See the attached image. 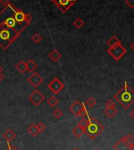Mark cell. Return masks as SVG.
<instances>
[{"instance_id": "cell-9", "label": "cell", "mask_w": 134, "mask_h": 150, "mask_svg": "<svg viewBox=\"0 0 134 150\" xmlns=\"http://www.w3.org/2000/svg\"><path fill=\"white\" fill-rule=\"evenodd\" d=\"M28 82L33 86L34 88H37L39 85L42 84L43 82V78L39 75L38 72H32V75L28 78Z\"/></svg>"}, {"instance_id": "cell-30", "label": "cell", "mask_w": 134, "mask_h": 150, "mask_svg": "<svg viewBox=\"0 0 134 150\" xmlns=\"http://www.w3.org/2000/svg\"><path fill=\"white\" fill-rule=\"evenodd\" d=\"M7 145H8V148H7V150H19L18 149H17L13 144L10 143V142H7Z\"/></svg>"}, {"instance_id": "cell-17", "label": "cell", "mask_w": 134, "mask_h": 150, "mask_svg": "<svg viewBox=\"0 0 134 150\" xmlns=\"http://www.w3.org/2000/svg\"><path fill=\"white\" fill-rule=\"evenodd\" d=\"M121 139L124 141L125 143L127 144L129 146L133 149L134 148V137L132 135V134H127L126 136L121 137Z\"/></svg>"}, {"instance_id": "cell-2", "label": "cell", "mask_w": 134, "mask_h": 150, "mask_svg": "<svg viewBox=\"0 0 134 150\" xmlns=\"http://www.w3.org/2000/svg\"><path fill=\"white\" fill-rule=\"evenodd\" d=\"M114 98L123 108L128 109L134 103V91L125 82L124 87L115 94Z\"/></svg>"}, {"instance_id": "cell-29", "label": "cell", "mask_w": 134, "mask_h": 150, "mask_svg": "<svg viewBox=\"0 0 134 150\" xmlns=\"http://www.w3.org/2000/svg\"><path fill=\"white\" fill-rule=\"evenodd\" d=\"M125 4L127 5L128 7L131 8V9H133L134 8V0H125Z\"/></svg>"}, {"instance_id": "cell-31", "label": "cell", "mask_w": 134, "mask_h": 150, "mask_svg": "<svg viewBox=\"0 0 134 150\" xmlns=\"http://www.w3.org/2000/svg\"><path fill=\"white\" fill-rule=\"evenodd\" d=\"M10 0H0V3L2 4L3 7H6L8 4L10 3Z\"/></svg>"}, {"instance_id": "cell-32", "label": "cell", "mask_w": 134, "mask_h": 150, "mask_svg": "<svg viewBox=\"0 0 134 150\" xmlns=\"http://www.w3.org/2000/svg\"><path fill=\"white\" fill-rule=\"evenodd\" d=\"M4 77H5V75H4L1 72V73H0V83L2 82V80H3V79Z\"/></svg>"}, {"instance_id": "cell-37", "label": "cell", "mask_w": 134, "mask_h": 150, "mask_svg": "<svg viewBox=\"0 0 134 150\" xmlns=\"http://www.w3.org/2000/svg\"><path fill=\"white\" fill-rule=\"evenodd\" d=\"M93 150H99V149H94Z\"/></svg>"}, {"instance_id": "cell-35", "label": "cell", "mask_w": 134, "mask_h": 150, "mask_svg": "<svg viewBox=\"0 0 134 150\" xmlns=\"http://www.w3.org/2000/svg\"><path fill=\"white\" fill-rule=\"evenodd\" d=\"M3 67H2V66L0 65V73L3 72Z\"/></svg>"}, {"instance_id": "cell-33", "label": "cell", "mask_w": 134, "mask_h": 150, "mask_svg": "<svg viewBox=\"0 0 134 150\" xmlns=\"http://www.w3.org/2000/svg\"><path fill=\"white\" fill-rule=\"evenodd\" d=\"M130 116L134 120V109L130 112Z\"/></svg>"}, {"instance_id": "cell-16", "label": "cell", "mask_w": 134, "mask_h": 150, "mask_svg": "<svg viewBox=\"0 0 134 150\" xmlns=\"http://www.w3.org/2000/svg\"><path fill=\"white\" fill-rule=\"evenodd\" d=\"M27 132L32 136V137H36L37 134H39V131H38V129H37V126H36V124H33L30 125L29 127H28L27 129Z\"/></svg>"}, {"instance_id": "cell-13", "label": "cell", "mask_w": 134, "mask_h": 150, "mask_svg": "<svg viewBox=\"0 0 134 150\" xmlns=\"http://www.w3.org/2000/svg\"><path fill=\"white\" fill-rule=\"evenodd\" d=\"M72 133L76 137L80 138V137H81L85 134V129L82 128L81 127H80L79 125H77V126H75V127L73 128Z\"/></svg>"}, {"instance_id": "cell-24", "label": "cell", "mask_w": 134, "mask_h": 150, "mask_svg": "<svg viewBox=\"0 0 134 150\" xmlns=\"http://www.w3.org/2000/svg\"><path fill=\"white\" fill-rule=\"evenodd\" d=\"M42 36H40L39 33H35V34L32 36V38H31V40H32L34 43H36V44H39V42L42 41Z\"/></svg>"}, {"instance_id": "cell-36", "label": "cell", "mask_w": 134, "mask_h": 150, "mask_svg": "<svg viewBox=\"0 0 134 150\" xmlns=\"http://www.w3.org/2000/svg\"><path fill=\"white\" fill-rule=\"evenodd\" d=\"M73 150H79V149H73Z\"/></svg>"}, {"instance_id": "cell-3", "label": "cell", "mask_w": 134, "mask_h": 150, "mask_svg": "<svg viewBox=\"0 0 134 150\" xmlns=\"http://www.w3.org/2000/svg\"><path fill=\"white\" fill-rule=\"evenodd\" d=\"M21 33L16 29L0 28V47L6 50L16 41Z\"/></svg>"}, {"instance_id": "cell-7", "label": "cell", "mask_w": 134, "mask_h": 150, "mask_svg": "<svg viewBox=\"0 0 134 150\" xmlns=\"http://www.w3.org/2000/svg\"><path fill=\"white\" fill-rule=\"evenodd\" d=\"M45 98H46L45 95L43 94L42 92L37 89H36L33 93H31L29 96V100L35 107H38L42 104L45 101Z\"/></svg>"}, {"instance_id": "cell-15", "label": "cell", "mask_w": 134, "mask_h": 150, "mask_svg": "<svg viewBox=\"0 0 134 150\" xmlns=\"http://www.w3.org/2000/svg\"><path fill=\"white\" fill-rule=\"evenodd\" d=\"M15 68H16L17 70L20 73L24 74V73H25V72H26V71H27L26 62L25 61H23V60L20 61L16 65Z\"/></svg>"}, {"instance_id": "cell-34", "label": "cell", "mask_w": 134, "mask_h": 150, "mask_svg": "<svg viewBox=\"0 0 134 150\" xmlns=\"http://www.w3.org/2000/svg\"><path fill=\"white\" fill-rule=\"evenodd\" d=\"M130 48L132 50H133V52H134V42H133V43H132V44H131V45H130Z\"/></svg>"}, {"instance_id": "cell-10", "label": "cell", "mask_w": 134, "mask_h": 150, "mask_svg": "<svg viewBox=\"0 0 134 150\" xmlns=\"http://www.w3.org/2000/svg\"><path fill=\"white\" fill-rule=\"evenodd\" d=\"M85 103H82L79 100H76L73 103L69 108V111L74 115L77 117H79V114L82 110L83 107L85 106Z\"/></svg>"}, {"instance_id": "cell-21", "label": "cell", "mask_w": 134, "mask_h": 150, "mask_svg": "<svg viewBox=\"0 0 134 150\" xmlns=\"http://www.w3.org/2000/svg\"><path fill=\"white\" fill-rule=\"evenodd\" d=\"M47 104H49L51 107H55V106H56L57 104H59V101L58 100V98H56V97H55L54 95H52V96H51V97L47 99Z\"/></svg>"}, {"instance_id": "cell-38", "label": "cell", "mask_w": 134, "mask_h": 150, "mask_svg": "<svg viewBox=\"0 0 134 150\" xmlns=\"http://www.w3.org/2000/svg\"><path fill=\"white\" fill-rule=\"evenodd\" d=\"M132 150H134V149H132Z\"/></svg>"}, {"instance_id": "cell-14", "label": "cell", "mask_w": 134, "mask_h": 150, "mask_svg": "<svg viewBox=\"0 0 134 150\" xmlns=\"http://www.w3.org/2000/svg\"><path fill=\"white\" fill-rule=\"evenodd\" d=\"M48 56L51 61H53L54 62H57L62 57V54L59 52L58 50H53Z\"/></svg>"}, {"instance_id": "cell-27", "label": "cell", "mask_w": 134, "mask_h": 150, "mask_svg": "<svg viewBox=\"0 0 134 150\" xmlns=\"http://www.w3.org/2000/svg\"><path fill=\"white\" fill-rule=\"evenodd\" d=\"M36 126H37V129H38L39 133H42V132H43L46 130V126L42 122H39L38 124H36Z\"/></svg>"}, {"instance_id": "cell-22", "label": "cell", "mask_w": 134, "mask_h": 150, "mask_svg": "<svg viewBox=\"0 0 134 150\" xmlns=\"http://www.w3.org/2000/svg\"><path fill=\"white\" fill-rule=\"evenodd\" d=\"M73 25H74V27L75 28H78V29H80V28H81L82 27L85 25V22H84V20L81 19V18H80V17H77V19L73 21Z\"/></svg>"}, {"instance_id": "cell-19", "label": "cell", "mask_w": 134, "mask_h": 150, "mask_svg": "<svg viewBox=\"0 0 134 150\" xmlns=\"http://www.w3.org/2000/svg\"><path fill=\"white\" fill-rule=\"evenodd\" d=\"M119 42H120V40L117 38V36H111V38L108 39L107 43V45L109 46V47H112V46H115L116 44H118V43H119Z\"/></svg>"}, {"instance_id": "cell-1", "label": "cell", "mask_w": 134, "mask_h": 150, "mask_svg": "<svg viewBox=\"0 0 134 150\" xmlns=\"http://www.w3.org/2000/svg\"><path fill=\"white\" fill-rule=\"evenodd\" d=\"M16 8L13 4L10 3L0 11V28L16 29L21 33L29 25L20 24L17 22L14 18V12Z\"/></svg>"}, {"instance_id": "cell-23", "label": "cell", "mask_w": 134, "mask_h": 150, "mask_svg": "<svg viewBox=\"0 0 134 150\" xmlns=\"http://www.w3.org/2000/svg\"><path fill=\"white\" fill-rule=\"evenodd\" d=\"M88 107L89 108H92L94 106H95V104H96V101H95V99L94 98H92V97H90V98H88L86 101H85V103Z\"/></svg>"}, {"instance_id": "cell-5", "label": "cell", "mask_w": 134, "mask_h": 150, "mask_svg": "<svg viewBox=\"0 0 134 150\" xmlns=\"http://www.w3.org/2000/svg\"><path fill=\"white\" fill-rule=\"evenodd\" d=\"M126 52L127 50L121 45V42H119L112 47H109V49L107 50L108 54L115 59V61H119L126 54Z\"/></svg>"}, {"instance_id": "cell-18", "label": "cell", "mask_w": 134, "mask_h": 150, "mask_svg": "<svg viewBox=\"0 0 134 150\" xmlns=\"http://www.w3.org/2000/svg\"><path fill=\"white\" fill-rule=\"evenodd\" d=\"M26 68L28 72H33L34 70L37 68V63L34 60L30 59L26 62Z\"/></svg>"}, {"instance_id": "cell-8", "label": "cell", "mask_w": 134, "mask_h": 150, "mask_svg": "<svg viewBox=\"0 0 134 150\" xmlns=\"http://www.w3.org/2000/svg\"><path fill=\"white\" fill-rule=\"evenodd\" d=\"M47 87L54 94H59L65 88V85L62 83V82L59 78L55 77L47 84Z\"/></svg>"}, {"instance_id": "cell-4", "label": "cell", "mask_w": 134, "mask_h": 150, "mask_svg": "<svg viewBox=\"0 0 134 150\" xmlns=\"http://www.w3.org/2000/svg\"><path fill=\"white\" fill-rule=\"evenodd\" d=\"M104 126L99 122L95 117L89 116L87 127L85 129V134L88 135L92 140H94L104 131Z\"/></svg>"}, {"instance_id": "cell-25", "label": "cell", "mask_w": 134, "mask_h": 150, "mask_svg": "<svg viewBox=\"0 0 134 150\" xmlns=\"http://www.w3.org/2000/svg\"><path fill=\"white\" fill-rule=\"evenodd\" d=\"M52 115L56 119H59V118H61L63 116V112H62V111L60 108H57L52 112Z\"/></svg>"}, {"instance_id": "cell-28", "label": "cell", "mask_w": 134, "mask_h": 150, "mask_svg": "<svg viewBox=\"0 0 134 150\" xmlns=\"http://www.w3.org/2000/svg\"><path fill=\"white\" fill-rule=\"evenodd\" d=\"M116 104L115 103V101H112V100H108L106 104H105V108H115Z\"/></svg>"}, {"instance_id": "cell-6", "label": "cell", "mask_w": 134, "mask_h": 150, "mask_svg": "<svg viewBox=\"0 0 134 150\" xmlns=\"http://www.w3.org/2000/svg\"><path fill=\"white\" fill-rule=\"evenodd\" d=\"M77 2V0H51V3L63 13H66Z\"/></svg>"}, {"instance_id": "cell-26", "label": "cell", "mask_w": 134, "mask_h": 150, "mask_svg": "<svg viewBox=\"0 0 134 150\" xmlns=\"http://www.w3.org/2000/svg\"><path fill=\"white\" fill-rule=\"evenodd\" d=\"M88 123V119H86V118H81V120L79 121V123L77 125H79L80 127H81L82 128L85 129V127H87Z\"/></svg>"}, {"instance_id": "cell-11", "label": "cell", "mask_w": 134, "mask_h": 150, "mask_svg": "<svg viewBox=\"0 0 134 150\" xmlns=\"http://www.w3.org/2000/svg\"><path fill=\"white\" fill-rule=\"evenodd\" d=\"M113 149L115 150H132L133 149H132L124 141L122 140V139H120V140L118 141V142H116V143L113 145Z\"/></svg>"}, {"instance_id": "cell-12", "label": "cell", "mask_w": 134, "mask_h": 150, "mask_svg": "<svg viewBox=\"0 0 134 150\" xmlns=\"http://www.w3.org/2000/svg\"><path fill=\"white\" fill-rule=\"evenodd\" d=\"M16 137L17 135L15 132L12 131L11 129H7V131L3 134V137L7 141V142H11L12 141L16 138Z\"/></svg>"}, {"instance_id": "cell-20", "label": "cell", "mask_w": 134, "mask_h": 150, "mask_svg": "<svg viewBox=\"0 0 134 150\" xmlns=\"http://www.w3.org/2000/svg\"><path fill=\"white\" fill-rule=\"evenodd\" d=\"M104 113L109 118H113L115 115L118 113V110L115 108H106L104 109Z\"/></svg>"}]
</instances>
